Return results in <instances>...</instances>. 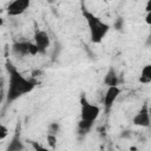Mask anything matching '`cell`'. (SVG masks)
<instances>
[{
  "instance_id": "1",
  "label": "cell",
  "mask_w": 151,
  "mask_h": 151,
  "mask_svg": "<svg viewBox=\"0 0 151 151\" xmlns=\"http://www.w3.org/2000/svg\"><path fill=\"white\" fill-rule=\"evenodd\" d=\"M6 68L8 72V88L6 94L7 103H13L18 98L33 91L37 85V81L25 78L17 70V67L12 64L11 60L6 61Z\"/></svg>"
},
{
  "instance_id": "2",
  "label": "cell",
  "mask_w": 151,
  "mask_h": 151,
  "mask_svg": "<svg viewBox=\"0 0 151 151\" xmlns=\"http://www.w3.org/2000/svg\"><path fill=\"white\" fill-rule=\"evenodd\" d=\"M81 13L87 22L91 41L93 44H100L103 41V39L105 38V35L107 34L110 26L106 22L101 21L99 17L94 15L92 12H90L85 7H81Z\"/></svg>"
},
{
  "instance_id": "3",
  "label": "cell",
  "mask_w": 151,
  "mask_h": 151,
  "mask_svg": "<svg viewBox=\"0 0 151 151\" xmlns=\"http://www.w3.org/2000/svg\"><path fill=\"white\" fill-rule=\"evenodd\" d=\"M99 113H100L99 106L91 104L86 99L85 94H81V97H80V117H81V119L94 123V120L98 118Z\"/></svg>"
},
{
  "instance_id": "4",
  "label": "cell",
  "mask_w": 151,
  "mask_h": 151,
  "mask_svg": "<svg viewBox=\"0 0 151 151\" xmlns=\"http://www.w3.org/2000/svg\"><path fill=\"white\" fill-rule=\"evenodd\" d=\"M12 51L17 55H35L39 53L37 45L32 41H19L12 45Z\"/></svg>"
},
{
  "instance_id": "5",
  "label": "cell",
  "mask_w": 151,
  "mask_h": 151,
  "mask_svg": "<svg viewBox=\"0 0 151 151\" xmlns=\"http://www.w3.org/2000/svg\"><path fill=\"white\" fill-rule=\"evenodd\" d=\"M132 123L136 126H140V127H149L151 124V117L149 113V106L147 104H144L142 106V109L134 114Z\"/></svg>"
},
{
  "instance_id": "6",
  "label": "cell",
  "mask_w": 151,
  "mask_h": 151,
  "mask_svg": "<svg viewBox=\"0 0 151 151\" xmlns=\"http://www.w3.org/2000/svg\"><path fill=\"white\" fill-rule=\"evenodd\" d=\"M29 0H14L7 6V14L9 17H18L22 14L29 7Z\"/></svg>"
},
{
  "instance_id": "7",
  "label": "cell",
  "mask_w": 151,
  "mask_h": 151,
  "mask_svg": "<svg viewBox=\"0 0 151 151\" xmlns=\"http://www.w3.org/2000/svg\"><path fill=\"white\" fill-rule=\"evenodd\" d=\"M50 37L47 34V32L45 31H41V29H38L35 31L34 33V44L37 45L38 50H39V53L44 54L46 53L48 46H50Z\"/></svg>"
},
{
  "instance_id": "8",
  "label": "cell",
  "mask_w": 151,
  "mask_h": 151,
  "mask_svg": "<svg viewBox=\"0 0 151 151\" xmlns=\"http://www.w3.org/2000/svg\"><path fill=\"white\" fill-rule=\"evenodd\" d=\"M119 94H120V88L118 86L107 87L105 96H104V110H105V112H109L112 109V106H113V104L117 100Z\"/></svg>"
},
{
  "instance_id": "9",
  "label": "cell",
  "mask_w": 151,
  "mask_h": 151,
  "mask_svg": "<svg viewBox=\"0 0 151 151\" xmlns=\"http://www.w3.org/2000/svg\"><path fill=\"white\" fill-rule=\"evenodd\" d=\"M24 149H25V146L20 138V132H19V130H17V132L12 137L6 151H24Z\"/></svg>"
},
{
  "instance_id": "10",
  "label": "cell",
  "mask_w": 151,
  "mask_h": 151,
  "mask_svg": "<svg viewBox=\"0 0 151 151\" xmlns=\"http://www.w3.org/2000/svg\"><path fill=\"white\" fill-rule=\"evenodd\" d=\"M118 76L116 73V71L113 68H110L104 78V84L107 86V87H112V86H117L118 85Z\"/></svg>"
},
{
  "instance_id": "11",
  "label": "cell",
  "mask_w": 151,
  "mask_h": 151,
  "mask_svg": "<svg viewBox=\"0 0 151 151\" xmlns=\"http://www.w3.org/2000/svg\"><path fill=\"white\" fill-rule=\"evenodd\" d=\"M139 81L142 84H147L151 81V64H147L142 68V72L139 76Z\"/></svg>"
},
{
  "instance_id": "12",
  "label": "cell",
  "mask_w": 151,
  "mask_h": 151,
  "mask_svg": "<svg viewBox=\"0 0 151 151\" xmlns=\"http://www.w3.org/2000/svg\"><path fill=\"white\" fill-rule=\"evenodd\" d=\"M93 126V122H88V120H83L80 119L78 123V131L80 136H85L86 133H88V131L92 129Z\"/></svg>"
},
{
  "instance_id": "13",
  "label": "cell",
  "mask_w": 151,
  "mask_h": 151,
  "mask_svg": "<svg viewBox=\"0 0 151 151\" xmlns=\"http://www.w3.org/2000/svg\"><path fill=\"white\" fill-rule=\"evenodd\" d=\"M59 129H60V126H59L58 123H51V124L48 125V127H47V131H48L47 134H55V136H57Z\"/></svg>"
},
{
  "instance_id": "14",
  "label": "cell",
  "mask_w": 151,
  "mask_h": 151,
  "mask_svg": "<svg viewBox=\"0 0 151 151\" xmlns=\"http://www.w3.org/2000/svg\"><path fill=\"white\" fill-rule=\"evenodd\" d=\"M47 143L51 146V149L54 150L57 146V136L55 134H47Z\"/></svg>"
},
{
  "instance_id": "15",
  "label": "cell",
  "mask_w": 151,
  "mask_h": 151,
  "mask_svg": "<svg viewBox=\"0 0 151 151\" xmlns=\"http://www.w3.org/2000/svg\"><path fill=\"white\" fill-rule=\"evenodd\" d=\"M31 145H32V147H33L34 151H53V150H51V149H47V147L42 146V145L39 144L38 142H31Z\"/></svg>"
},
{
  "instance_id": "16",
  "label": "cell",
  "mask_w": 151,
  "mask_h": 151,
  "mask_svg": "<svg viewBox=\"0 0 151 151\" xmlns=\"http://www.w3.org/2000/svg\"><path fill=\"white\" fill-rule=\"evenodd\" d=\"M8 129L4 125V124H1L0 125V140H4L5 138H6V136L8 134Z\"/></svg>"
},
{
  "instance_id": "17",
  "label": "cell",
  "mask_w": 151,
  "mask_h": 151,
  "mask_svg": "<svg viewBox=\"0 0 151 151\" xmlns=\"http://www.w3.org/2000/svg\"><path fill=\"white\" fill-rule=\"evenodd\" d=\"M114 28H116V29H120V28H123V20H122V19H118V20L116 21V24H114Z\"/></svg>"
},
{
  "instance_id": "18",
  "label": "cell",
  "mask_w": 151,
  "mask_h": 151,
  "mask_svg": "<svg viewBox=\"0 0 151 151\" xmlns=\"http://www.w3.org/2000/svg\"><path fill=\"white\" fill-rule=\"evenodd\" d=\"M145 22H146L149 26H151V12L146 13V15H145Z\"/></svg>"
},
{
  "instance_id": "19",
  "label": "cell",
  "mask_w": 151,
  "mask_h": 151,
  "mask_svg": "<svg viewBox=\"0 0 151 151\" xmlns=\"http://www.w3.org/2000/svg\"><path fill=\"white\" fill-rule=\"evenodd\" d=\"M145 11H146V13L151 12V0H149V1L146 2V5H145Z\"/></svg>"
},
{
  "instance_id": "20",
  "label": "cell",
  "mask_w": 151,
  "mask_h": 151,
  "mask_svg": "<svg viewBox=\"0 0 151 151\" xmlns=\"http://www.w3.org/2000/svg\"><path fill=\"white\" fill-rule=\"evenodd\" d=\"M146 46L151 47V33L149 34V37H147V39H146Z\"/></svg>"
},
{
  "instance_id": "21",
  "label": "cell",
  "mask_w": 151,
  "mask_h": 151,
  "mask_svg": "<svg viewBox=\"0 0 151 151\" xmlns=\"http://www.w3.org/2000/svg\"><path fill=\"white\" fill-rule=\"evenodd\" d=\"M149 113H150V117H151V106H149Z\"/></svg>"
}]
</instances>
